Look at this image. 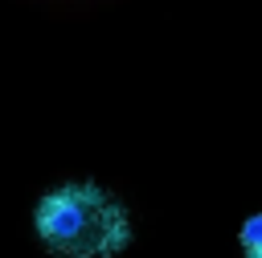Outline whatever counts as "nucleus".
<instances>
[{
	"mask_svg": "<svg viewBox=\"0 0 262 258\" xmlns=\"http://www.w3.org/2000/svg\"><path fill=\"white\" fill-rule=\"evenodd\" d=\"M237 246H242L246 258H262V213H254V217L242 221V229H237Z\"/></svg>",
	"mask_w": 262,
	"mask_h": 258,
	"instance_id": "obj_2",
	"label": "nucleus"
},
{
	"mask_svg": "<svg viewBox=\"0 0 262 258\" xmlns=\"http://www.w3.org/2000/svg\"><path fill=\"white\" fill-rule=\"evenodd\" d=\"M33 233L53 258H119L135 238L127 205L94 180L49 188L33 209Z\"/></svg>",
	"mask_w": 262,
	"mask_h": 258,
	"instance_id": "obj_1",
	"label": "nucleus"
}]
</instances>
